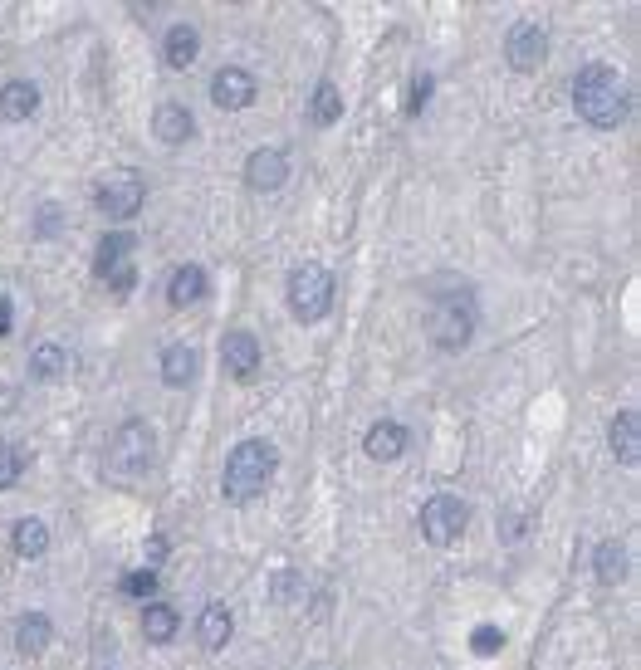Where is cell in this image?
Listing matches in <instances>:
<instances>
[{"mask_svg": "<svg viewBox=\"0 0 641 670\" xmlns=\"http://www.w3.org/2000/svg\"><path fill=\"white\" fill-rule=\"evenodd\" d=\"M504 54H509V64H514L519 74H534V69L544 64V54H549V30H544L539 20H519V25L509 30V40H504Z\"/></svg>", "mask_w": 641, "mask_h": 670, "instance_id": "8", "label": "cell"}, {"mask_svg": "<svg viewBox=\"0 0 641 670\" xmlns=\"http://www.w3.org/2000/svg\"><path fill=\"white\" fill-rule=\"evenodd\" d=\"M363 450H367V460H397L402 450H407V426L402 421H377L372 431L363 436Z\"/></svg>", "mask_w": 641, "mask_h": 670, "instance_id": "13", "label": "cell"}, {"mask_svg": "<svg viewBox=\"0 0 641 670\" xmlns=\"http://www.w3.org/2000/svg\"><path fill=\"white\" fill-rule=\"evenodd\" d=\"M128 255H133V235H128V230H113V235L98 245V274L123 269V265H128Z\"/></svg>", "mask_w": 641, "mask_h": 670, "instance_id": "24", "label": "cell"}, {"mask_svg": "<svg viewBox=\"0 0 641 670\" xmlns=\"http://www.w3.org/2000/svg\"><path fill=\"white\" fill-rule=\"evenodd\" d=\"M54 230H59V211L45 206V211H40V235H54Z\"/></svg>", "mask_w": 641, "mask_h": 670, "instance_id": "31", "label": "cell"}, {"mask_svg": "<svg viewBox=\"0 0 641 670\" xmlns=\"http://www.w3.org/2000/svg\"><path fill=\"white\" fill-rule=\"evenodd\" d=\"M612 455L632 470L641 465V416L637 411H622L617 421H612Z\"/></svg>", "mask_w": 641, "mask_h": 670, "instance_id": "15", "label": "cell"}, {"mask_svg": "<svg viewBox=\"0 0 641 670\" xmlns=\"http://www.w3.org/2000/svg\"><path fill=\"white\" fill-rule=\"evenodd\" d=\"M93 201H98V211L108 221H133L142 211V201H147V177L133 172V167H118V172H108V177L98 181Z\"/></svg>", "mask_w": 641, "mask_h": 670, "instance_id": "4", "label": "cell"}, {"mask_svg": "<svg viewBox=\"0 0 641 670\" xmlns=\"http://www.w3.org/2000/svg\"><path fill=\"white\" fill-rule=\"evenodd\" d=\"M573 108L593 123V128H617L627 118V84L612 64H588L573 79Z\"/></svg>", "mask_w": 641, "mask_h": 670, "instance_id": "1", "label": "cell"}, {"mask_svg": "<svg viewBox=\"0 0 641 670\" xmlns=\"http://www.w3.org/2000/svg\"><path fill=\"white\" fill-rule=\"evenodd\" d=\"M35 108H40V89L30 79H10L0 89V118L5 123H25V118H35Z\"/></svg>", "mask_w": 641, "mask_h": 670, "instance_id": "14", "label": "cell"}, {"mask_svg": "<svg viewBox=\"0 0 641 670\" xmlns=\"http://www.w3.org/2000/svg\"><path fill=\"white\" fill-rule=\"evenodd\" d=\"M426 328H431V338L441 343V348H465L470 343V333H475V309H470V299H441L431 318H426Z\"/></svg>", "mask_w": 641, "mask_h": 670, "instance_id": "7", "label": "cell"}, {"mask_svg": "<svg viewBox=\"0 0 641 670\" xmlns=\"http://www.w3.org/2000/svg\"><path fill=\"white\" fill-rule=\"evenodd\" d=\"M103 279H108V284H113V289H118V294H128V289H133V265L113 269V274H103Z\"/></svg>", "mask_w": 641, "mask_h": 670, "instance_id": "30", "label": "cell"}, {"mask_svg": "<svg viewBox=\"0 0 641 670\" xmlns=\"http://www.w3.org/2000/svg\"><path fill=\"white\" fill-rule=\"evenodd\" d=\"M211 103H216L221 113L250 108V103H255V79H250L245 69H221V74L211 79Z\"/></svg>", "mask_w": 641, "mask_h": 670, "instance_id": "10", "label": "cell"}, {"mask_svg": "<svg viewBox=\"0 0 641 670\" xmlns=\"http://www.w3.org/2000/svg\"><path fill=\"white\" fill-rule=\"evenodd\" d=\"M279 455L270 441H240L230 450L226 475H221V490H226L230 504H250L255 494H265V485L275 480Z\"/></svg>", "mask_w": 641, "mask_h": 670, "instance_id": "2", "label": "cell"}, {"mask_svg": "<svg viewBox=\"0 0 641 670\" xmlns=\"http://www.w3.org/2000/svg\"><path fill=\"white\" fill-rule=\"evenodd\" d=\"M20 475H25V455H20V446H0V490H10Z\"/></svg>", "mask_w": 641, "mask_h": 670, "instance_id": "27", "label": "cell"}, {"mask_svg": "<svg viewBox=\"0 0 641 670\" xmlns=\"http://www.w3.org/2000/svg\"><path fill=\"white\" fill-rule=\"evenodd\" d=\"M152 455H157V436H152L147 421H123V426L113 431V441H108V465H113L118 475L147 470Z\"/></svg>", "mask_w": 641, "mask_h": 670, "instance_id": "5", "label": "cell"}, {"mask_svg": "<svg viewBox=\"0 0 641 670\" xmlns=\"http://www.w3.org/2000/svg\"><path fill=\"white\" fill-rule=\"evenodd\" d=\"M343 118V93L333 89V84H319V93H314V123H338Z\"/></svg>", "mask_w": 641, "mask_h": 670, "instance_id": "26", "label": "cell"}, {"mask_svg": "<svg viewBox=\"0 0 641 670\" xmlns=\"http://www.w3.org/2000/svg\"><path fill=\"white\" fill-rule=\"evenodd\" d=\"M465 519H470V509H465V499H456V494H436V499L421 504V534H426V543H436V548L456 543L465 534Z\"/></svg>", "mask_w": 641, "mask_h": 670, "instance_id": "6", "label": "cell"}, {"mask_svg": "<svg viewBox=\"0 0 641 670\" xmlns=\"http://www.w3.org/2000/svg\"><path fill=\"white\" fill-rule=\"evenodd\" d=\"M10 538H15V553H20V558H40V553L49 548V529L40 524V519H20Z\"/></svg>", "mask_w": 641, "mask_h": 670, "instance_id": "25", "label": "cell"}, {"mask_svg": "<svg viewBox=\"0 0 641 670\" xmlns=\"http://www.w3.org/2000/svg\"><path fill=\"white\" fill-rule=\"evenodd\" d=\"M221 362H226L230 377H255V367H260V338L255 333H226V343H221Z\"/></svg>", "mask_w": 641, "mask_h": 670, "instance_id": "12", "label": "cell"}, {"mask_svg": "<svg viewBox=\"0 0 641 670\" xmlns=\"http://www.w3.org/2000/svg\"><path fill=\"white\" fill-rule=\"evenodd\" d=\"M10 328V299H0V333Z\"/></svg>", "mask_w": 641, "mask_h": 670, "instance_id": "32", "label": "cell"}, {"mask_svg": "<svg viewBox=\"0 0 641 670\" xmlns=\"http://www.w3.org/2000/svg\"><path fill=\"white\" fill-rule=\"evenodd\" d=\"M69 372V353L59 348V343H40L35 353H30V377L35 382H59Z\"/></svg>", "mask_w": 641, "mask_h": 670, "instance_id": "21", "label": "cell"}, {"mask_svg": "<svg viewBox=\"0 0 641 670\" xmlns=\"http://www.w3.org/2000/svg\"><path fill=\"white\" fill-rule=\"evenodd\" d=\"M49 636H54L49 617H45V612H30L25 622L15 626V651H20V656H45Z\"/></svg>", "mask_w": 641, "mask_h": 670, "instance_id": "20", "label": "cell"}, {"mask_svg": "<svg viewBox=\"0 0 641 670\" xmlns=\"http://www.w3.org/2000/svg\"><path fill=\"white\" fill-rule=\"evenodd\" d=\"M152 133L162 137L167 147H182L186 137L196 133V118H191V108L186 103H177V98H167L157 113H152Z\"/></svg>", "mask_w": 641, "mask_h": 670, "instance_id": "11", "label": "cell"}, {"mask_svg": "<svg viewBox=\"0 0 641 670\" xmlns=\"http://www.w3.org/2000/svg\"><path fill=\"white\" fill-rule=\"evenodd\" d=\"M177 626H182V617H177V607H172V602H147V612H142V636H147L152 646L172 641V636H177Z\"/></svg>", "mask_w": 641, "mask_h": 670, "instance_id": "19", "label": "cell"}, {"mask_svg": "<svg viewBox=\"0 0 641 670\" xmlns=\"http://www.w3.org/2000/svg\"><path fill=\"white\" fill-rule=\"evenodd\" d=\"M289 181V157L279 147H255L245 162V186L250 191H279Z\"/></svg>", "mask_w": 641, "mask_h": 670, "instance_id": "9", "label": "cell"}, {"mask_svg": "<svg viewBox=\"0 0 641 670\" xmlns=\"http://www.w3.org/2000/svg\"><path fill=\"white\" fill-rule=\"evenodd\" d=\"M196 367H201V358H196L191 343H167V353H162V382L167 387H186L196 377Z\"/></svg>", "mask_w": 641, "mask_h": 670, "instance_id": "18", "label": "cell"}, {"mask_svg": "<svg viewBox=\"0 0 641 670\" xmlns=\"http://www.w3.org/2000/svg\"><path fill=\"white\" fill-rule=\"evenodd\" d=\"M495 646H504V636L495 626H480V631H475V651H495Z\"/></svg>", "mask_w": 641, "mask_h": 670, "instance_id": "29", "label": "cell"}, {"mask_svg": "<svg viewBox=\"0 0 641 670\" xmlns=\"http://www.w3.org/2000/svg\"><path fill=\"white\" fill-rule=\"evenodd\" d=\"M333 309V274L323 265H299L289 274V313L299 323H319Z\"/></svg>", "mask_w": 641, "mask_h": 670, "instance_id": "3", "label": "cell"}, {"mask_svg": "<svg viewBox=\"0 0 641 670\" xmlns=\"http://www.w3.org/2000/svg\"><path fill=\"white\" fill-rule=\"evenodd\" d=\"M196 54H201L196 25H172V30H167V64H172V69H186Z\"/></svg>", "mask_w": 641, "mask_h": 670, "instance_id": "22", "label": "cell"}, {"mask_svg": "<svg viewBox=\"0 0 641 670\" xmlns=\"http://www.w3.org/2000/svg\"><path fill=\"white\" fill-rule=\"evenodd\" d=\"M593 568H597V582H622L627 578V548H622L617 538H607V543L597 548Z\"/></svg>", "mask_w": 641, "mask_h": 670, "instance_id": "23", "label": "cell"}, {"mask_svg": "<svg viewBox=\"0 0 641 670\" xmlns=\"http://www.w3.org/2000/svg\"><path fill=\"white\" fill-rule=\"evenodd\" d=\"M196 631H201V646H206V651H226V641L235 636V617H230L226 602H211V607L201 612Z\"/></svg>", "mask_w": 641, "mask_h": 670, "instance_id": "16", "label": "cell"}, {"mask_svg": "<svg viewBox=\"0 0 641 670\" xmlns=\"http://www.w3.org/2000/svg\"><path fill=\"white\" fill-rule=\"evenodd\" d=\"M123 592H128V597H152V592H157V573H152V568L128 573V578H123Z\"/></svg>", "mask_w": 641, "mask_h": 670, "instance_id": "28", "label": "cell"}, {"mask_svg": "<svg viewBox=\"0 0 641 670\" xmlns=\"http://www.w3.org/2000/svg\"><path fill=\"white\" fill-rule=\"evenodd\" d=\"M201 299H206V269L201 265H182L167 279V304L186 309V304H201Z\"/></svg>", "mask_w": 641, "mask_h": 670, "instance_id": "17", "label": "cell"}]
</instances>
